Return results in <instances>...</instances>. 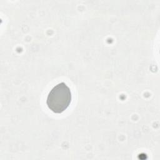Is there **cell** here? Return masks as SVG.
Segmentation results:
<instances>
[{
    "label": "cell",
    "mask_w": 160,
    "mask_h": 160,
    "mask_svg": "<svg viewBox=\"0 0 160 160\" xmlns=\"http://www.w3.org/2000/svg\"><path fill=\"white\" fill-rule=\"evenodd\" d=\"M71 100L72 95L69 88L62 82L50 91L47 97L46 104L51 111L60 114L69 107Z\"/></svg>",
    "instance_id": "6da1fadb"
}]
</instances>
